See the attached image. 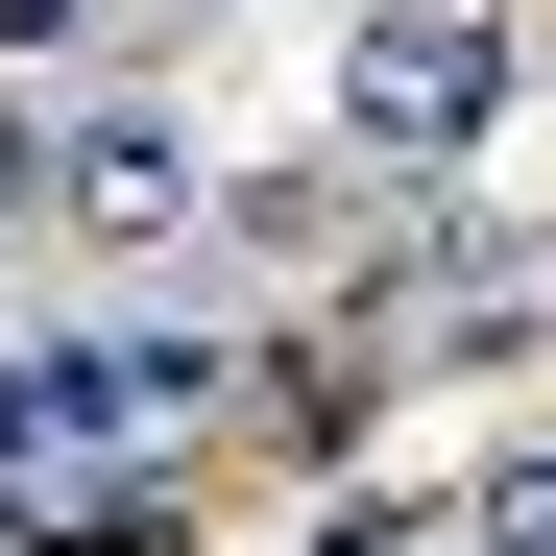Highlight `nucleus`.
<instances>
[{"label":"nucleus","instance_id":"obj_4","mask_svg":"<svg viewBox=\"0 0 556 556\" xmlns=\"http://www.w3.org/2000/svg\"><path fill=\"white\" fill-rule=\"evenodd\" d=\"M459 556H556V435H532V459H484V484H459Z\"/></svg>","mask_w":556,"mask_h":556},{"label":"nucleus","instance_id":"obj_1","mask_svg":"<svg viewBox=\"0 0 556 556\" xmlns=\"http://www.w3.org/2000/svg\"><path fill=\"white\" fill-rule=\"evenodd\" d=\"M242 388L218 363V315H122V339H25L0 363V532H49L73 484H146L169 435H194Z\"/></svg>","mask_w":556,"mask_h":556},{"label":"nucleus","instance_id":"obj_2","mask_svg":"<svg viewBox=\"0 0 556 556\" xmlns=\"http://www.w3.org/2000/svg\"><path fill=\"white\" fill-rule=\"evenodd\" d=\"M484 122H508V0H363L339 146H363V169H459Z\"/></svg>","mask_w":556,"mask_h":556},{"label":"nucleus","instance_id":"obj_5","mask_svg":"<svg viewBox=\"0 0 556 556\" xmlns=\"http://www.w3.org/2000/svg\"><path fill=\"white\" fill-rule=\"evenodd\" d=\"M339 556H435V532H339Z\"/></svg>","mask_w":556,"mask_h":556},{"label":"nucleus","instance_id":"obj_3","mask_svg":"<svg viewBox=\"0 0 556 556\" xmlns=\"http://www.w3.org/2000/svg\"><path fill=\"white\" fill-rule=\"evenodd\" d=\"M0 194L73 218V242H194V218H218V169H194V122H146V98H49L25 146H0Z\"/></svg>","mask_w":556,"mask_h":556}]
</instances>
